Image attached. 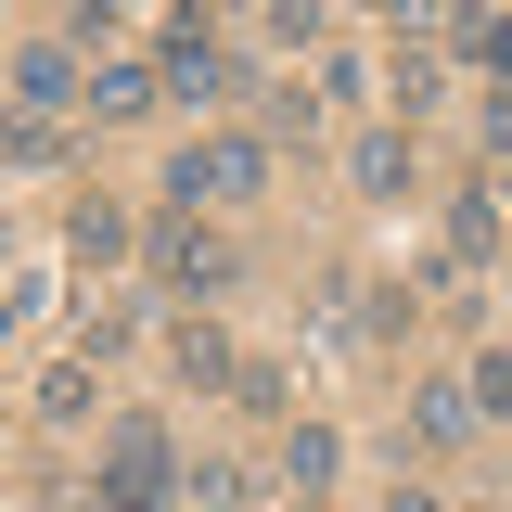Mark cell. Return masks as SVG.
Returning <instances> with one entry per match:
<instances>
[{
	"label": "cell",
	"instance_id": "cell-1",
	"mask_svg": "<svg viewBox=\"0 0 512 512\" xmlns=\"http://www.w3.org/2000/svg\"><path fill=\"white\" fill-rule=\"evenodd\" d=\"M167 500H180L167 423H154V410H116V423H103V487H90V512H167Z\"/></svg>",
	"mask_w": 512,
	"mask_h": 512
},
{
	"label": "cell",
	"instance_id": "cell-2",
	"mask_svg": "<svg viewBox=\"0 0 512 512\" xmlns=\"http://www.w3.org/2000/svg\"><path fill=\"white\" fill-rule=\"evenodd\" d=\"M244 192H269V141H256V128H218V141L167 154V205H180V218H205V205H244Z\"/></svg>",
	"mask_w": 512,
	"mask_h": 512
},
{
	"label": "cell",
	"instance_id": "cell-3",
	"mask_svg": "<svg viewBox=\"0 0 512 512\" xmlns=\"http://www.w3.org/2000/svg\"><path fill=\"white\" fill-rule=\"evenodd\" d=\"M154 269H167V295H180V308H218V295L244 282V244H231V231H205V218H167V231H154Z\"/></svg>",
	"mask_w": 512,
	"mask_h": 512
},
{
	"label": "cell",
	"instance_id": "cell-4",
	"mask_svg": "<svg viewBox=\"0 0 512 512\" xmlns=\"http://www.w3.org/2000/svg\"><path fill=\"white\" fill-rule=\"evenodd\" d=\"M154 77H167V103H231V90H244V52H218V26L180 13V26L154 39Z\"/></svg>",
	"mask_w": 512,
	"mask_h": 512
},
{
	"label": "cell",
	"instance_id": "cell-5",
	"mask_svg": "<svg viewBox=\"0 0 512 512\" xmlns=\"http://www.w3.org/2000/svg\"><path fill=\"white\" fill-rule=\"evenodd\" d=\"M77 103H90L103 128H128V116H154V103H167V77H154V64H128V52H103L90 77H77Z\"/></svg>",
	"mask_w": 512,
	"mask_h": 512
},
{
	"label": "cell",
	"instance_id": "cell-6",
	"mask_svg": "<svg viewBox=\"0 0 512 512\" xmlns=\"http://www.w3.org/2000/svg\"><path fill=\"white\" fill-rule=\"evenodd\" d=\"M231 359H244V346H231L205 308H180V320H167V372H180L192 397H218V384H231Z\"/></svg>",
	"mask_w": 512,
	"mask_h": 512
},
{
	"label": "cell",
	"instance_id": "cell-7",
	"mask_svg": "<svg viewBox=\"0 0 512 512\" xmlns=\"http://www.w3.org/2000/svg\"><path fill=\"white\" fill-rule=\"evenodd\" d=\"M346 180L372 192V205H397V192L423 180V154H410V128H359V141H346Z\"/></svg>",
	"mask_w": 512,
	"mask_h": 512
},
{
	"label": "cell",
	"instance_id": "cell-8",
	"mask_svg": "<svg viewBox=\"0 0 512 512\" xmlns=\"http://www.w3.org/2000/svg\"><path fill=\"white\" fill-rule=\"evenodd\" d=\"M410 436L436 448V461H448V448H474V397H461V384H410Z\"/></svg>",
	"mask_w": 512,
	"mask_h": 512
},
{
	"label": "cell",
	"instance_id": "cell-9",
	"mask_svg": "<svg viewBox=\"0 0 512 512\" xmlns=\"http://www.w3.org/2000/svg\"><path fill=\"white\" fill-rule=\"evenodd\" d=\"M333 474H346V436H333V423H295V436H282V487H295V500H320Z\"/></svg>",
	"mask_w": 512,
	"mask_h": 512
},
{
	"label": "cell",
	"instance_id": "cell-10",
	"mask_svg": "<svg viewBox=\"0 0 512 512\" xmlns=\"http://www.w3.org/2000/svg\"><path fill=\"white\" fill-rule=\"evenodd\" d=\"M448 269H500V192H461L448 205Z\"/></svg>",
	"mask_w": 512,
	"mask_h": 512
},
{
	"label": "cell",
	"instance_id": "cell-11",
	"mask_svg": "<svg viewBox=\"0 0 512 512\" xmlns=\"http://www.w3.org/2000/svg\"><path fill=\"white\" fill-rule=\"evenodd\" d=\"M64 244L90 256V269H116V256H128V205H116V192H77V218H64Z\"/></svg>",
	"mask_w": 512,
	"mask_h": 512
},
{
	"label": "cell",
	"instance_id": "cell-12",
	"mask_svg": "<svg viewBox=\"0 0 512 512\" xmlns=\"http://www.w3.org/2000/svg\"><path fill=\"white\" fill-rule=\"evenodd\" d=\"M13 103L26 116H64L77 103V52H13Z\"/></svg>",
	"mask_w": 512,
	"mask_h": 512
},
{
	"label": "cell",
	"instance_id": "cell-13",
	"mask_svg": "<svg viewBox=\"0 0 512 512\" xmlns=\"http://www.w3.org/2000/svg\"><path fill=\"white\" fill-rule=\"evenodd\" d=\"M448 39H461V64H487V77H512V13H487V0H461V13H448Z\"/></svg>",
	"mask_w": 512,
	"mask_h": 512
},
{
	"label": "cell",
	"instance_id": "cell-14",
	"mask_svg": "<svg viewBox=\"0 0 512 512\" xmlns=\"http://www.w3.org/2000/svg\"><path fill=\"white\" fill-rule=\"evenodd\" d=\"M90 410H103V372L90 359H52L39 372V423H90Z\"/></svg>",
	"mask_w": 512,
	"mask_h": 512
},
{
	"label": "cell",
	"instance_id": "cell-15",
	"mask_svg": "<svg viewBox=\"0 0 512 512\" xmlns=\"http://www.w3.org/2000/svg\"><path fill=\"white\" fill-rule=\"evenodd\" d=\"M308 128H320V103H308V90H295V77H282V90L256 103V141H269V154H282V141H308Z\"/></svg>",
	"mask_w": 512,
	"mask_h": 512
},
{
	"label": "cell",
	"instance_id": "cell-16",
	"mask_svg": "<svg viewBox=\"0 0 512 512\" xmlns=\"http://www.w3.org/2000/svg\"><path fill=\"white\" fill-rule=\"evenodd\" d=\"M0 167H64V128L52 116H0Z\"/></svg>",
	"mask_w": 512,
	"mask_h": 512
},
{
	"label": "cell",
	"instance_id": "cell-17",
	"mask_svg": "<svg viewBox=\"0 0 512 512\" xmlns=\"http://www.w3.org/2000/svg\"><path fill=\"white\" fill-rule=\"evenodd\" d=\"M461 397H474V423H512V346H487V359L461 372Z\"/></svg>",
	"mask_w": 512,
	"mask_h": 512
},
{
	"label": "cell",
	"instance_id": "cell-18",
	"mask_svg": "<svg viewBox=\"0 0 512 512\" xmlns=\"http://www.w3.org/2000/svg\"><path fill=\"white\" fill-rule=\"evenodd\" d=\"M320 26H333V0H269V39H282V52H308Z\"/></svg>",
	"mask_w": 512,
	"mask_h": 512
},
{
	"label": "cell",
	"instance_id": "cell-19",
	"mask_svg": "<svg viewBox=\"0 0 512 512\" xmlns=\"http://www.w3.org/2000/svg\"><path fill=\"white\" fill-rule=\"evenodd\" d=\"M436 90H448V77H436V64H423V52H397V116H410V128H423V116H436Z\"/></svg>",
	"mask_w": 512,
	"mask_h": 512
},
{
	"label": "cell",
	"instance_id": "cell-20",
	"mask_svg": "<svg viewBox=\"0 0 512 512\" xmlns=\"http://www.w3.org/2000/svg\"><path fill=\"white\" fill-rule=\"evenodd\" d=\"M231 397H244V410H282L295 384H282V359H231Z\"/></svg>",
	"mask_w": 512,
	"mask_h": 512
},
{
	"label": "cell",
	"instance_id": "cell-21",
	"mask_svg": "<svg viewBox=\"0 0 512 512\" xmlns=\"http://www.w3.org/2000/svg\"><path fill=\"white\" fill-rule=\"evenodd\" d=\"M180 487H192L205 512H231V500H244V474H231V461H180Z\"/></svg>",
	"mask_w": 512,
	"mask_h": 512
},
{
	"label": "cell",
	"instance_id": "cell-22",
	"mask_svg": "<svg viewBox=\"0 0 512 512\" xmlns=\"http://www.w3.org/2000/svg\"><path fill=\"white\" fill-rule=\"evenodd\" d=\"M487 180L512 192V90H500V103H487Z\"/></svg>",
	"mask_w": 512,
	"mask_h": 512
},
{
	"label": "cell",
	"instance_id": "cell-23",
	"mask_svg": "<svg viewBox=\"0 0 512 512\" xmlns=\"http://www.w3.org/2000/svg\"><path fill=\"white\" fill-rule=\"evenodd\" d=\"M384 512H448V500H436V487H410V474H397V500H384Z\"/></svg>",
	"mask_w": 512,
	"mask_h": 512
},
{
	"label": "cell",
	"instance_id": "cell-24",
	"mask_svg": "<svg viewBox=\"0 0 512 512\" xmlns=\"http://www.w3.org/2000/svg\"><path fill=\"white\" fill-rule=\"evenodd\" d=\"M295 512H333V500H295Z\"/></svg>",
	"mask_w": 512,
	"mask_h": 512
},
{
	"label": "cell",
	"instance_id": "cell-25",
	"mask_svg": "<svg viewBox=\"0 0 512 512\" xmlns=\"http://www.w3.org/2000/svg\"><path fill=\"white\" fill-rule=\"evenodd\" d=\"M205 13H218V0H205Z\"/></svg>",
	"mask_w": 512,
	"mask_h": 512
}]
</instances>
